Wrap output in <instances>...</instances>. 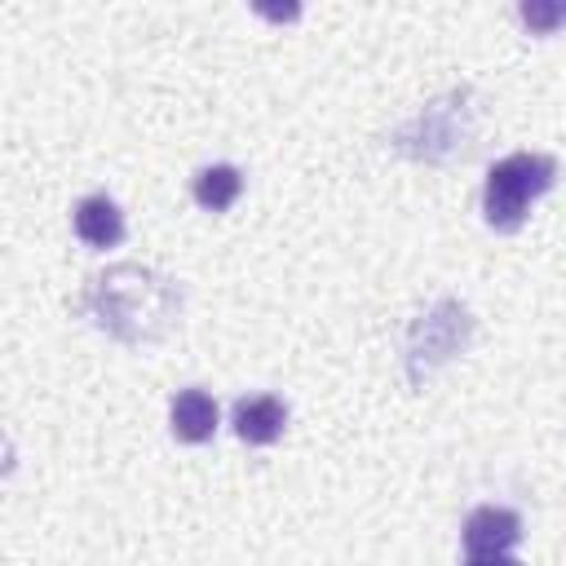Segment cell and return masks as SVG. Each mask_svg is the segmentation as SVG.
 <instances>
[{
	"label": "cell",
	"mask_w": 566,
	"mask_h": 566,
	"mask_svg": "<svg viewBox=\"0 0 566 566\" xmlns=\"http://www.w3.org/2000/svg\"><path fill=\"white\" fill-rule=\"evenodd\" d=\"M181 301L186 292L172 274L142 261H119L84 283L75 310L119 345H155L181 323Z\"/></svg>",
	"instance_id": "1"
},
{
	"label": "cell",
	"mask_w": 566,
	"mask_h": 566,
	"mask_svg": "<svg viewBox=\"0 0 566 566\" xmlns=\"http://www.w3.org/2000/svg\"><path fill=\"white\" fill-rule=\"evenodd\" d=\"M478 133H482V97L469 84H460V88H447L442 97H433L429 106H420L389 137V146L420 164H451L478 146Z\"/></svg>",
	"instance_id": "2"
},
{
	"label": "cell",
	"mask_w": 566,
	"mask_h": 566,
	"mask_svg": "<svg viewBox=\"0 0 566 566\" xmlns=\"http://www.w3.org/2000/svg\"><path fill=\"white\" fill-rule=\"evenodd\" d=\"M557 177V159L544 150H517L491 164L486 186H482V212L491 230H517L531 212V203L553 186Z\"/></svg>",
	"instance_id": "3"
},
{
	"label": "cell",
	"mask_w": 566,
	"mask_h": 566,
	"mask_svg": "<svg viewBox=\"0 0 566 566\" xmlns=\"http://www.w3.org/2000/svg\"><path fill=\"white\" fill-rule=\"evenodd\" d=\"M473 327H478V323H473V314H469L464 301H455V296L433 301V305L411 323V332H407L402 367H407L411 389H424L429 376H433L442 363H451L455 354H464L469 340H473Z\"/></svg>",
	"instance_id": "4"
},
{
	"label": "cell",
	"mask_w": 566,
	"mask_h": 566,
	"mask_svg": "<svg viewBox=\"0 0 566 566\" xmlns=\"http://www.w3.org/2000/svg\"><path fill=\"white\" fill-rule=\"evenodd\" d=\"M460 539L469 548V557H491V553H509L517 539H522V517L513 509H500V504H482L464 517L460 526Z\"/></svg>",
	"instance_id": "5"
},
{
	"label": "cell",
	"mask_w": 566,
	"mask_h": 566,
	"mask_svg": "<svg viewBox=\"0 0 566 566\" xmlns=\"http://www.w3.org/2000/svg\"><path fill=\"white\" fill-rule=\"evenodd\" d=\"M234 433L252 447H270L274 438H283L287 429V407L274 398V394H252V398H239L234 402V416H230Z\"/></svg>",
	"instance_id": "6"
},
{
	"label": "cell",
	"mask_w": 566,
	"mask_h": 566,
	"mask_svg": "<svg viewBox=\"0 0 566 566\" xmlns=\"http://www.w3.org/2000/svg\"><path fill=\"white\" fill-rule=\"evenodd\" d=\"M75 234L88 248H115L124 239V212L106 195H88L75 203Z\"/></svg>",
	"instance_id": "7"
},
{
	"label": "cell",
	"mask_w": 566,
	"mask_h": 566,
	"mask_svg": "<svg viewBox=\"0 0 566 566\" xmlns=\"http://www.w3.org/2000/svg\"><path fill=\"white\" fill-rule=\"evenodd\" d=\"M168 424L181 442H208L217 433V402L203 389H181L168 407Z\"/></svg>",
	"instance_id": "8"
},
{
	"label": "cell",
	"mask_w": 566,
	"mask_h": 566,
	"mask_svg": "<svg viewBox=\"0 0 566 566\" xmlns=\"http://www.w3.org/2000/svg\"><path fill=\"white\" fill-rule=\"evenodd\" d=\"M195 203L208 208V212H226L239 195H243V172L234 164H208L195 172Z\"/></svg>",
	"instance_id": "9"
},
{
	"label": "cell",
	"mask_w": 566,
	"mask_h": 566,
	"mask_svg": "<svg viewBox=\"0 0 566 566\" xmlns=\"http://www.w3.org/2000/svg\"><path fill=\"white\" fill-rule=\"evenodd\" d=\"M562 4H548V9H539V4H522V18L531 22V27H557L562 22Z\"/></svg>",
	"instance_id": "10"
},
{
	"label": "cell",
	"mask_w": 566,
	"mask_h": 566,
	"mask_svg": "<svg viewBox=\"0 0 566 566\" xmlns=\"http://www.w3.org/2000/svg\"><path fill=\"white\" fill-rule=\"evenodd\" d=\"M13 464H18V451H13V438L0 429V478H9L13 473Z\"/></svg>",
	"instance_id": "11"
},
{
	"label": "cell",
	"mask_w": 566,
	"mask_h": 566,
	"mask_svg": "<svg viewBox=\"0 0 566 566\" xmlns=\"http://www.w3.org/2000/svg\"><path fill=\"white\" fill-rule=\"evenodd\" d=\"M464 566H522V562L509 557V553H491V557H469Z\"/></svg>",
	"instance_id": "12"
}]
</instances>
